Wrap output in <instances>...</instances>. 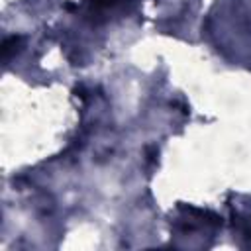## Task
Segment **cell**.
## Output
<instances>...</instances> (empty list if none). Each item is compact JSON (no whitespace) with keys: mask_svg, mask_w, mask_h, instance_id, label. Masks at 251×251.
Instances as JSON below:
<instances>
[{"mask_svg":"<svg viewBox=\"0 0 251 251\" xmlns=\"http://www.w3.org/2000/svg\"><path fill=\"white\" fill-rule=\"evenodd\" d=\"M96 6H108V4H112L114 0H92Z\"/></svg>","mask_w":251,"mask_h":251,"instance_id":"1","label":"cell"}]
</instances>
